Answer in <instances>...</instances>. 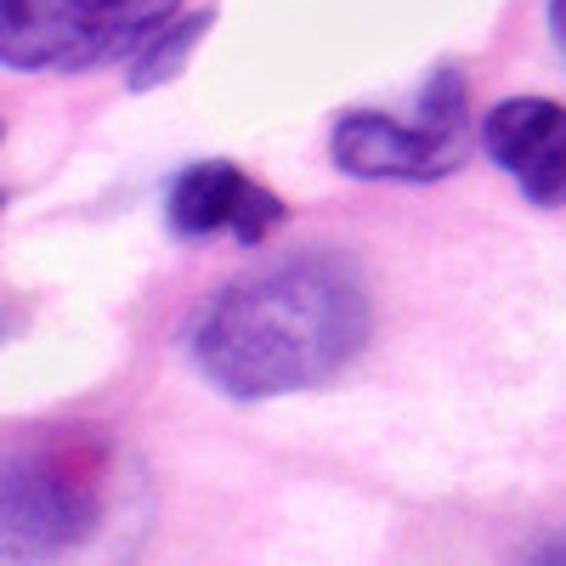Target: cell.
<instances>
[{"label": "cell", "mask_w": 566, "mask_h": 566, "mask_svg": "<svg viewBox=\"0 0 566 566\" xmlns=\"http://www.w3.org/2000/svg\"><path fill=\"white\" fill-rule=\"evenodd\" d=\"M181 0H0V69L12 74H85L130 63Z\"/></svg>", "instance_id": "4"}, {"label": "cell", "mask_w": 566, "mask_h": 566, "mask_svg": "<svg viewBox=\"0 0 566 566\" xmlns=\"http://www.w3.org/2000/svg\"><path fill=\"white\" fill-rule=\"evenodd\" d=\"M283 221H290V205H283L272 187H261L250 170H239L232 159H199V165L176 170L170 187H165V227L187 244L227 232L232 244L255 250Z\"/></svg>", "instance_id": "5"}, {"label": "cell", "mask_w": 566, "mask_h": 566, "mask_svg": "<svg viewBox=\"0 0 566 566\" xmlns=\"http://www.w3.org/2000/svg\"><path fill=\"white\" fill-rule=\"evenodd\" d=\"M148 527V470L103 424L0 437V566H119Z\"/></svg>", "instance_id": "2"}, {"label": "cell", "mask_w": 566, "mask_h": 566, "mask_svg": "<svg viewBox=\"0 0 566 566\" xmlns=\"http://www.w3.org/2000/svg\"><path fill=\"white\" fill-rule=\"evenodd\" d=\"M374 295L352 255L301 250L227 277L199 306L187 357L232 402L323 391L368 352Z\"/></svg>", "instance_id": "1"}, {"label": "cell", "mask_w": 566, "mask_h": 566, "mask_svg": "<svg viewBox=\"0 0 566 566\" xmlns=\"http://www.w3.org/2000/svg\"><path fill=\"white\" fill-rule=\"evenodd\" d=\"M476 148L522 187L538 210L566 205V103L555 97H504L476 119Z\"/></svg>", "instance_id": "6"}, {"label": "cell", "mask_w": 566, "mask_h": 566, "mask_svg": "<svg viewBox=\"0 0 566 566\" xmlns=\"http://www.w3.org/2000/svg\"><path fill=\"white\" fill-rule=\"evenodd\" d=\"M476 154V114H470V85L459 69H437L419 85V103L408 119L352 108L328 130V159L352 181H442L464 170Z\"/></svg>", "instance_id": "3"}, {"label": "cell", "mask_w": 566, "mask_h": 566, "mask_svg": "<svg viewBox=\"0 0 566 566\" xmlns=\"http://www.w3.org/2000/svg\"><path fill=\"white\" fill-rule=\"evenodd\" d=\"M527 566H566V527L544 533V538L527 549Z\"/></svg>", "instance_id": "8"}, {"label": "cell", "mask_w": 566, "mask_h": 566, "mask_svg": "<svg viewBox=\"0 0 566 566\" xmlns=\"http://www.w3.org/2000/svg\"><path fill=\"white\" fill-rule=\"evenodd\" d=\"M0 136H7V125H0Z\"/></svg>", "instance_id": "11"}, {"label": "cell", "mask_w": 566, "mask_h": 566, "mask_svg": "<svg viewBox=\"0 0 566 566\" xmlns=\"http://www.w3.org/2000/svg\"><path fill=\"white\" fill-rule=\"evenodd\" d=\"M216 29V12H181L176 23H165L142 52L130 57V91H159V85H170L181 69H187V57L205 45V34Z\"/></svg>", "instance_id": "7"}, {"label": "cell", "mask_w": 566, "mask_h": 566, "mask_svg": "<svg viewBox=\"0 0 566 566\" xmlns=\"http://www.w3.org/2000/svg\"><path fill=\"white\" fill-rule=\"evenodd\" d=\"M544 18H549V34H555L560 57H566V0H549V7H544Z\"/></svg>", "instance_id": "9"}, {"label": "cell", "mask_w": 566, "mask_h": 566, "mask_svg": "<svg viewBox=\"0 0 566 566\" xmlns=\"http://www.w3.org/2000/svg\"><path fill=\"white\" fill-rule=\"evenodd\" d=\"M0 216H7V193H0Z\"/></svg>", "instance_id": "10"}]
</instances>
